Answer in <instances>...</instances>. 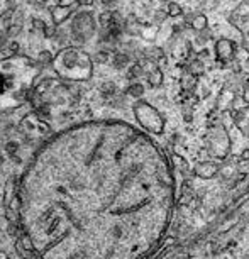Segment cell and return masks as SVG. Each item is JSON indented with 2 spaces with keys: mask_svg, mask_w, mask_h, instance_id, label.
I'll use <instances>...</instances> for the list:
<instances>
[{
  "mask_svg": "<svg viewBox=\"0 0 249 259\" xmlns=\"http://www.w3.org/2000/svg\"><path fill=\"white\" fill-rule=\"evenodd\" d=\"M244 208H246V212L249 213V200H247V202H246V205H244Z\"/></svg>",
  "mask_w": 249,
  "mask_h": 259,
  "instance_id": "b9f144b4",
  "label": "cell"
},
{
  "mask_svg": "<svg viewBox=\"0 0 249 259\" xmlns=\"http://www.w3.org/2000/svg\"><path fill=\"white\" fill-rule=\"evenodd\" d=\"M164 81V73L161 71V68H156L154 71L148 73V83L151 89H159Z\"/></svg>",
  "mask_w": 249,
  "mask_h": 259,
  "instance_id": "e0dca14e",
  "label": "cell"
},
{
  "mask_svg": "<svg viewBox=\"0 0 249 259\" xmlns=\"http://www.w3.org/2000/svg\"><path fill=\"white\" fill-rule=\"evenodd\" d=\"M2 163H4V159H2V156H0V166H2Z\"/></svg>",
  "mask_w": 249,
  "mask_h": 259,
  "instance_id": "ee69618b",
  "label": "cell"
},
{
  "mask_svg": "<svg viewBox=\"0 0 249 259\" xmlns=\"http://www.w3.org/2000/svg\"><path fill=\"white\" fill-rule=\"evenodd\" d=\"M133 112L134 117L138 120V124L143 127L144 131L148 133L154 134V136H161L164 133V127H166V120L163 114L149 104L146 100H136L133 105Z\"/></svg>",
  "mask_w": 249,
  "mask_h": 259,
  "instance_id": "3957f363",
  "label": "cell"
},
{
  "mask_svg": "<svg viewBox=\"0 0 249 259\" xmlns=\"http://www.w3.org/2000/svg\"><path fill=\"white\" fill-rule=\"evenodd\" d=\"M144 58H149V60H154V61L164 60V51L161 50L159 46L148 48V50H144Z\"/></svg>",
  "mask_w": 249,
  "mask_h": 259,
  "instance_id": "ffe728a7",
  "label": "cell"
},
{
  "mask_svg": "<svg viewBox=\"0 0 249 259\" xmlns=\"http://www.w3.org/2000/svg\"><path fill=\"white\" fill-rule=\"evenodd\" d=\"M107 60H109V53H97V55H95V61L105 63Z\"/></svg>",
  "mask_w": 249,
  "mask_h": 259,
  "instance_id": "836d02e7",
  "label": "cell"
},
{
  "mask_svg": "<svg viewBox=\"0 0 249 259\" xmlns=\"http://www.w3.org/2000/svg\"><path fill=\"white\" fill-rule=\"evenodd\" d=\"M139 36L143 37L146 42H154L159 36V26H156V24H143Z\"/></svg>",
  "mask_w": 249,
  "mask_h": 259,
  "instance_id": "8fae6325",
  "label": "cell"
},
{
  "mask_svg": "<svg viewBox=\"0 0 249 259\" xmlns=\"http://www.w3.org/2000/svg\"><path fill=\"white\" fill-rule=\"evenodd\" d=\"M232 117H234V125L241 131L244 138H249V105L246 104L244 107L234 109Z\"/></svg>",
  "mask_w": 249,
  "mask_h": 259,
  "instance_id": "ba28073f",
  "label": "cell"
},
{
  "mask_svg": "<svg viewBox=\"0 0 249 259\" xmlns=\"http://www.w3.org/2000/svg\"><path fill=\"white\" fill-rule=\"evenodd\" d=\"M242 102L249 105V78L244 81V85H242Z\"/></svg>",
  "mask_w": 249,
  "mask_h": 259,
  "instance_id": "f546056e",
  "label": "cell"
},
{
  "mask_svg": "<svg viewBox=\"0 0 249 259\" xmlns=\"http://www.w3.org/2000/svg\"><path fill=\"white\" fill-rule=\"evenodd\" d=\"M185 24H188L195 32H202L209 26V19L205 14H193V16L190 14V16L185 17Z\"/></svg>",
  "mask_w": 249,
  "mask_h": 259,
  "instance_id": "9c48e42d",
  "label": "cell"
},
{
  "mask_svg": "<svg viewBox=\"0 0 249 259\" xmlns=\"http://www.w3.org/2000/svg\"><path fill=\"white\" fill-rule=\"evenodd\" d=\"M37 2H39V4H41V6H46V4H48V2H50V0H37Z\"/></svg>",
  "mask_w": 249,
  "mask_h": 259,
  "instance_id": "ab89813d",
  "label": "cell"
},
{
  "mask_svg": "<svg viewBox=\"0 0 249 259\" xmlns=\"http://www.w3.org/2000/svg\"><path fill=\"white\" fill-rule=\"evenodd\" d=\"M11 76L6 75V73H0V95H4L6 92L11 89Z\"/></svg>",
  "mask_w": 249,
  "mask_h": 259,
  "instance_id": "484cf974",
  "label": "cell"
},
{
  "mask_svg": "<svg viewBox=\"0 0 249 259\" xmlns=\"http://www.w3.org/2000/svg\"><path fill=\"white\" fill-rule=\"evenodd\" d=\"M168 17L170 16H168V11H166V9H158V11L153 12V24H156V26H163Z\"/></svg>",
  "mask_w": 249,
  "mask_h": 259,
  "instance_id": "603a6c76",
  "label": "cell"
},
{
  "mask_svg": "<svg viewBox=\"0 0 249 259\" xmlns=\"http://www.w3.org/2000/svg\"><path fill=\"white\" fill-rule=\"evenodd\" d=\"M242 50L249 55V32H242Z\"/></svg>",
  "mask_w": 249,
  "mask_h": 259,
  "instance_id": "1f68e13d",
  "label": "cell"
},
{
  "mask_svg": "<svg viewBox=\"0 0 249 259\" xmlns=\"http://www.w3.org/2000/svg\"><path fill=\"white\" fill-rule=\"evenodd\" d=\"M173 161H175V164L178 166V169L182 171V173H185V175H188V173H192L193 175V169H190V166H188V163L185 161L182 156H178V154H175L173 156Z\"/></svg>",
  "mask_w": 249,
  "mask_h": 259,
  "instance_id": "cb8c5ba5",
  "label": "cell"
},
{
  "mask_svg": "<svg viewBox=\"0 0 249 259\" xmlns=\"http://www.w3.org/2000/svg\"><path fill=\"white\" fill-rule=\"evenodd\" d=\"M203 146L207 149L209 156L226 161L229 158V154H231V148H232L227 127L222 124L209 125L207 133L203 136Z\"/></svg>",
  "mask_w": 249,
  "mask_h": 259,
  "instance_id": "7a4b0ae2",
  "label": "cell"
},
{
  "mask_svg": "<svg viewBox=\"0 0 249 259\" xmlns=\"http://www.w3.org/2000/svg\"><path fill=\"white\" fill-rule=\"evenodd\" d=\"M78 4H81V6H92L94 0H78Z\"/></svg>",
  "mask_w": 249,
  "mask_h": 259,
  "instance_id": "74e56055",
  "label": "cell"
},
{
  "mask_svg": "<svg viewBox=\"0 0 249 259\" xmlns=\"http://www.w3.org/2000/svg\"><path fill=\"white\" fill-rule=\"evenodd\" d=\"M102 94L105 97H112L115 94V85L114 83H107V85H104V89H102Z\"/></svg>",
  "mask_w": 249,
  "mask_h": 259,
  "instance_id": "f1b7e54d",
  "label": "cell"
},
{
  "mask_svg": "<svg viewBox=\"0 0 249 259\" xmlns=\"http://www.w3.org/2000/svg\"><path fill=\"white\" fill-rule=\"evenodd\" d=\"M144 66H143V63H133V65L129 66V70H128V80H133V81H136V80H139L141 76L144 75Z\"/></svg>",
  "mask_w": 249,
  "mask_h": 259,
  "instance_id": "ac0fdd59",
  "label": "cell"
},
{
  "mask_svg": "<svg viewBox=\"0 0 249 259\" xmlns=\"http://www.w3.org/2000/svg\"><path fill=\"white\" fill-rule=\"evenodd\" d=\"M161 4H168V2H172V0H159Z\"/></svg>",
  "mask_w": 249,
  "mask_h": 259,
  "instance_id": "7bdbcfd3",
  "label": "cell"
},
{
  "mask_svg": "<svg viewBox=\"0 0 249 259\" xmlns=\"http://www.w3.org/2000/svg\"><path fill=\"white\" fill-rule=\"evenodd\" d=\"M214 53H216L217 65L224 68L226 65H231L232 61H236L237 45H236V41H232V39H229V37H221L216 41Z\"/></svg>",
  "mask_w": 249,
  "mask_h": 259,
  "instance_id": "5b68a950",
  "label": "cell"
},
{
  "mask_svg": "<svg viewBox=\"0 0 249 259\" xmlns=\"http://www.w3.org/2000/svg\"><path fill=\"white\" fill-rule=\"evenodd\" d=\"M112 65H114L115 70H124L131 65V56L128 53H115L112 56Z\"/></svg>",
  "mask_w": 249,
  "mask_h": 259,
  "instance_id": "2e32d148",
  "label": "cell"
},
{
  "mask_svg": "<svg viewBox=\"0 0 249 259\" xmlns=\"http://www.w3.org/2000/svg\"><path fill=\"white\" fill-rule=\"evenodd\" d=\"M31 120H32V119H31V115H29V117H27V119H26V120H24V122H22V124H29V122H31ZM36 125H41V122H39V117H37V119H36ZM36 125H29V127H27V129H29V131H32V129H37V127H36Z\"/></svg>",
  "mask_w": 249,
  "mask_h": 259,
  "instance_id": "e575fe53",
  "label": "cell"
},
{
  "mask_svg": "<svg viewBox=\"0 0 249 259\" xmlns=\"http://www.w3.org/2000/svg\"><path fill=\"white\" fill-rule=\"evenodd\" d=\"M32 26H34V29H37L39 32H45L46 31V24L41 21V19H34L32 21Z\"/></svg>",
  "mask_w": 249,
  "mask_h": 259,
  "instance_id": "4dcf8cb0",
  "label": "cell"
},
{
  "mask_svg": "<svg viewBox=\"0 0 249 259\" xmlns=\"http://www.w3.org/2000/svg\"><path fill=\"white\" fill-rule=\"evenodd\" d=\"M166 11H168V16L172 19H177L180 16H183V7L180 6L178 2H173V0L166 4Z\"/></svg>",
  "mask_w": 249,
  "mask_h": 259,
  "instance_id": "7402d4cb",
  "label": "cell"
},
{
  "mask_svg": "<svg viewBox=\"0 0 249 259\" xmlns=\"http://www.w3.org/2000/svg\"><path fill=\"white\" fill-rule=\"evenodd\" d=\"M234 104H236V90L231 89L229 85H224L221 92L217 95V102H216V110L217 112H227L231 110Z\"/></svg>",
  "mask_w": 249,
  "mask_h": 259,
  "instance_id": "52a82bcc",
  "label": "cell"
},
{
  "mask_svg": "<svg viewBox=\"0 0 249 259\" xmlns=\"http://www.w3.org/2000/svg\"><path fill=\"white\" fill-rule=\"evenodd\" d=\"M16 17L14 16V11H6L0 14V36H9V31L12 27V19Z\"/></svg>",
  "mask_w": 249,
  "mask_h": 259,
  "instance_id": "5bb4252c",
  "label": "cell"
},
{
  "mask_svg": "<svg viewBox=\"0 0 249 259\" xmlns=\"http://www.w3.org/2000/svg\"><path fill=\"white\" fill-rule=\"evenodd\" d=\"M4 242H6V237H4V236H2V234H0V246H2V244H4Z\"/></svg>",
  "mask_w": 249,
  "mask_h": 259,
  "instance_id": "60d3db41",
  "label": "cell"
},
{
  "mask_svg": "<svg viewBox=\"0 0 249 259\" xmlns=\"http://www.w3.org/2000/svg\"><path fill=\"white\" fill-rule=\"evenodd\" d=\"M144 85L141 81H133L131 85L128 87V95L129 97H133V99H141V97L144 95Z\"/></svg>",
  "mask_w": 249,
  "mask_h": 259,
  "instance_id": "d6986e66",
  "label": "cell"
},
{
  "mask_svg": "<svg viewBox=\"0 0 249 259\" xmlns=\"http://www.w3.org/2000/svg\"><path fill=\"white\" fill-rule=\"evenodd\" d=\"M241 159H242V161H246V159H249V148L242 151V154H241Z\"/></svg>",
  "mask_w": 249,
  "mask_h": 259,
  "instance_id": "8d00e7d4",
  "label": "cell"
},
{
  "mask_svg": "<svg viewBox=\"0 0 249 259\" xmlns=\"http://www.w3.org/2000/svg\"><path fill=\"white\" fill-rule=\"evenodd\" d=\"M198 85V76L192 75V73L185 71L182 76H180V87H182L183 92H193Z\"/></svg>",
  "mask_w": 249,
  "mask_h": 259,
  "instance_id": "7c38bea8",
  "label": "cell"
},
{
  "mask_svg": "<svg viewBox=\"0 0 249 259\" xmlns=\"http://www.w3.org/2000/svg\"><path fill=\"white\" fill-rule=\"evenodd\" d=\"M185 71L192 73L195 76H202L205 73V63L200 61L198 58H190V60L185 63Z\"/></svg>",
  "mask_w": 249,
  "mask_h": 259,
  "instance_id": "4fadbf2b",
  "label": "cell"
},
{
  "mask_svg": "<svg viewBox=\"0 0 249 259\" xmlns=\"http://www.w3.org/2000/svg\"><path fill=\"white\" fill-rule=\"evenodd\" d=\"M0 259H9V254L6 251H0Z\"/></svg>",
  "mask_w": 249,
  "mask_h": 259,
  "instance_id": "f35d334b",
  "label": "cell"
},
{
  "mask_svg": "<svg viewBox=\"0 0 249 259\" xmlns=\"http://www.w3.org/2000/svg\"><path fill=\"white\" fill-rule=\"evenodd\" d=\"M53 68L65 80L89 81L94 73V60L80 48H65L53 58Z\"/></svg>",
  "mask_w": 249,
  "mask_h": 259,
  "instance_id": "6da1fadb",
  "label": "cell"
},
{
  "mask_svg": "<svg viewBox=\"0 0 249 259\" xmlns=\"http://www.w3.org/2000/svg\"><path fill=\"white\" fill-rule=\"evenodd\" d=\"M16 252H17V256L21 257V259H36V257H37L36 251L26 249L19 241H16Z\"/></svg>",
  "mask_w": 249,
  "mask_h": 259,
  "instance_id": "44dd1931",
  "label": "cell"
},
{
  "mask_svg": "<svg viewBox=\"0 0 249 259\" xmlns=\"http://www.w3.org/2000/svg\"><path fill=\"white\" fill-rule=\"evenodd\" d=\"M9 50H11L14 55H16L17 50H19V45H17V42H11V45H9Z\"/></svg>",
  "mask_w": 249,
  "mask_h": 259,
  "instance_id": "d590c367",
  "label": "cell"
},
{
  "mask_svg": "<svg viewBox=\"0 0 249 259\" xmlns=\"http://www.w3.org/2000/svg\"><path fill=\"white\" fill-rule=\"evenodd\" d=\"M71 12H73V7L60 6V4H58L56 7H53V11H51V19H53V22H55L56 26H60L61 22H65L66 19L71 16Z\"/></svg>",
  "mask_w": 249,
  "mask_h": 259,
  "instance_id": "30bf717a",
  "label": "cell"
},
{
  "mask_svg": "<svg viewBox=\"0 0 249 259\" xmlns=\"http://www.w3.org/2000/svg\"><path fill=\"white\" fill-rule=\"evenodd\" d=\"M141 27H143V24H141L139 19H136L134 16H131L129 19L124 21V32L131 34V36H138L141 32Z\"/></svg>",
  "mask_w": 249,
  "mask_h": 259,
  "instance_id": "9a60e30c",
  "label": "cell"
},
{
  "mask_svg": "<svg viewBox=\"0 0 249 259\" xmlns=\"http://www.w3.org/2000/svg\"><path fill=\"white\" fill-rule=\"evenodd\" d=\"M37 61L43 63V65H46V63H53V56L50 51H41L37 55Z\"/></svg>",
  "mask_w": 249,
  "mask_h": 259,
  "instance_id": "4316f807",
  "label": "cell"
},
{
  "mask_svg": "<svg viewBox=\"0 0 249 259\" xmlns=\"http://www.w3.org/2000/svg\"><path fill=\"white\" fill-rule=\"evenodd\" d=\"M102 4L107 7V9H110V11H114V9L117 7V4H119V0H102Z\"/></svg>",
  "mask_w": 249,
  "mask_h": 259,
  "instance_id": "d6a6232c",
  "label": "cell"
},
{
  "mask_svg": "<svg viewBox=\"0 0 249 259\" xmlns=\"http://www.w3.org/2000/svg\"><path fill=\"white\" fill-rule=\"evenodd\" d=\"M212 39V32L211 31H207V29H205V31H202V32H197V37H195V42H197L198 46H207V42L211 41Z\"/></svg>",
  "mask_w": 249,
  "mask_h": 259,
  "instance_id": "d4e9b609",
  "label": "cell"
},
{
  "mask_svg": "<svg viewBox=\"0 0 249 259\" xmlns=\"http://www.w3.org/2000/svg\"><path fill=\"white\" fill-rule=\"evenodd\" d=\"M19 151V144L16 143V141H9V143L6 144V153L11 154V156H16Z\"/></svg>",
  "mask_w": 249,
  "mask_h": 259,
  "instance_id": "83f0119b",
  "label": "cell"
},
{
  "mask_svg": "<svg viewBox=\"0 0 249 259\" xmlns=\"http://www.w3.org/2000/svg\"><path fill=\"white\" fill-rule=\"evenodd\" d=\"M221 173V166L212 161H200L193 166V177L200 180H214Z\"/></svg>",
  "mask_w": 249,
  "mask_h": 259,
  "instance_id": "8992f818",
  "label": "cell"
},
{
  "mask_svg": "<svg viewBox=\"0 0 249 259\" xmlns=\"http://www.w3.org/2000/svg\"><path fill=\"white\" fill-rule=\"evenodd\" d=\"M71 32L75 41L85 42L95 32V19L90 12H78L71 24Z\"/></svg>",
  "mask_w": 249,
  "mask_h": 259,
  "instance_id": "277c9868",
  "label": "cell"
}]
</instances>
